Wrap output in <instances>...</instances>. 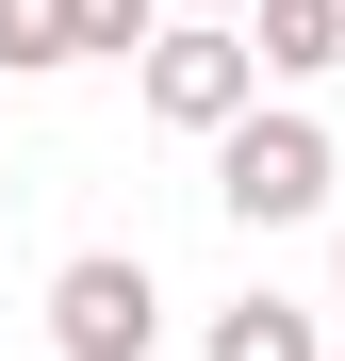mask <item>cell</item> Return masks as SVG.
I'll use <instances>...</instances> for the list:
<instances>
[{"label":"cell","mask_w":345,"mask_h":361,"mask_svg":"<svg viewBox=\"0 0 345 361\" xmlns=\"http://www.w3.org/2000/svg\"><path fill=\"white\" fill-rule=\"evenodd\" d=\"M329 180H345V164H329L313 115H263V99H247V115L214 132V214H230V230H296V214H329Z\"/></svg>","instance_id":"6da1fadb"},{"label":"cell","mask_w":345,"mask_h":361,"mask_svg":"<svg viewBox=\"0 0 345 361\" xmlns=\"http://www.w3.org/2000/svg\"><path fill=\"white\" fill-rule=\"evenodd\" d=\"M132 99L164 115V132H198V148H214L230 115L263 99V49H247V17H164V33L132 49Z\"/></svg>","instance_id":"7a4b0ae2"},{"label":"cell","mask_w":345,"mask_h":361,"mask_svg":"<svg viewBox=\"0 0 345 361\" xmlns=\"http://www.w3.org/2000/svg\"><path fill=\"white\" fill-rule=\"evenodd\" d=\"M148 329H164V295H148V263H132V247L49 263V345H66V361H148Z\"/></svg>","instance_id":"3957f363"},{"label":"cell","mask_w":345,"mask_h":361,"mask_svg":"<svg viewBox=\"0 0 345 361\" xmlns=\"http://www.w3.org/2000/svg\"><path fill=\"white\" fill-rule=\"evenodd\" d=\"M247 49H263V82L345 66V0H247Z\"/></svg>","instance_id":"277c9868"},{"label":"cell","mask_w":345,"mask_h":361,"mask_svg":"<svg viewBox=\"0 0 345 361\" xmlns=\"http://www.w3.org/2000/svg\"><path fill=\"white\" fill-rule=\"evenodd\" d=\"M214 361H329V329L296 312V295H230V312H214Z\"/></svg>","instance_id":"5b68a950"},{"label":"cell","mask_w":345,"mask_h":361,"mask_svg":"<svg viewBox=\"0 0 345 361\" xmlns=\"http://www.w3.org/2000/svg\"><path fill=\"white\" fill-rule=\"evenodd\" d=\"M0 66H83V33H66V0H0Z\"/></svg>","instance_id":"8992f818"},{"label":"cell","mask_w":345,"mask_h":361,"mask_svg":"<svg viewBox=\"0 0 345 361\" xmlns=\"http://www.w3.org/2000/svg\"><path fill=\"white\" fill-rule=\"evenodd\" d=\"M66 33H83V66H99V49H115V66H132V49L164 33V0H66Z\"/></svg>","instance_id":"52a82bcc"},{"label":"cell","mask_w":345,"mask_h":361,"mask_svg":"<svg viewBox=\"0 0 345 361\" xmlns=\"http://www.w3.org/2000/svg\"><path fill=\"white\" fill-rule=\"evenodd\" d=\"M0 197H17V164H0Z\"/></svg>","instance_id":"ba28073f"},{"label":"cell","mask_w":345,"mask_h":361,"mask_svg":"<svg viewBox=\"0 0 345 361\" xmlns=\"http://www.w3.org/2000/svg\"><path fill=\"white\" fill-rule=\"evenodd\" d=\"M198 17H230V0H198Z\"/></svg>","instance_id":"9c48e42d"},{"label":"cell","mask_w":345,"mask_h":361,"mask_svg":"<svg viewBox=\"0 0 345 361\" xmlns=\"http://www.w3.org/2000/svg\"><path fill=\"white\" fill-rule=\"evenodd\" d=\"M329 361H345V345H329Z\"/></svg>","instance_id":"30bf717a"},{"label":"cell","mask_w":345,"mask_h":361,"mask_svg":"<svg viewBox=\"0 0 345 361\" xmlns=\"http://www.w3.org/2000/svg\"><path fill=\"white\" fill-rule=\"evenodd\" d=\"M329 263H345V247H329Z\"/></svg>","instance_id":"8fae6325"}]
</instances>
